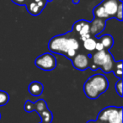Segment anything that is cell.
<instances>
[{
	"label": "cell",
	"instance_id": "52a82bcc",
	"mask_svg": "<svg viewBox=\"0 0 123 123\" xmlns=\"http://www.w3.org/2000/svg\"><path fill=\"white\" fill-rule=\"evenodd\" d=\"M106 26V20L99 18H94L91 22H89V34L92 37H97Z\"/></svg>",
	"mask_w": 123,
	"mask_h": 123
},
{
	"label": "cell",
	"instance_id": "4fadbf2b",
	"mask_svg": "<svg viewBox=\"0 0 123 123\" xmlns=\"http://www.w3.org/2000/svg\"><path fill=\"white\" fill-rule=\"evenodd\" d=\"M99 41L103 45L105 50H110L114 44V39L111 35H104L99 38Z\"/></svg>",
	"mask_w": 123,
	"mask_h": 123
},
{
	"label": "cell",
	"instance_id": "44dd1931",
	"mask_svg": "<svg viewBox=\"0 0 123 123\" xmlns=\"http://www.w3.org/2000/svg\"><path fill=\"white\" fill-rule=\"evenodd\" d=\"M86 34H89V22H88V21H86L85 24L84 25V26L81 28L79 32L78 33L79 36H81L83 35H86Z\"/></svg>",
	"mask_w": 123,
	"mask_h": 123
},
{
	"label": "cell",
	"instance_id": "ba28073f",
	"mask_svg": "<svg viewBox=\"0 0 123 123\" xmlns=\"http://www.w3.org/2000/svg\"><path fill=\"white\" fill-rule=\"evenodd\" d=\"M121 0H104L101 4L104 7L106 14L109 15L110 19L115 18L116 13L117 11L118 5Z\"/></svg>",
	"mask_w": 123,
	"mask_h": 123
},
{
	"label": "cell",
	"instance_id": "83f0119b",
	"mask_svg": "<svg viewBox=\"0 0 123 123\" xmlns=\"http://www.w3.org/2000/svg\"><path fill=\"white\" fill-rule=\"evenodd\" d=\"M73 3H74V4H78L79 3V0H73Z\"/></svg>",
	"mask_w": 123,
	"mask_h": 123
},
{
	"label": "cell",
	"instance_id": "9c48e42d",
	"mask_svg": "<svg viewBox=\"0 0 123 123\" xmlns=\"http://www.w3.org/2000/svg\"><path fill=\"white\" fill-rule=\"evenodd\" d=\"M122 107H116L113 106L109 116H108V123H122Z\"/></svg>",
	"mask_w": 123,
	"mask_h": 123
},
{
	"label": "cell",
	"instance_id": "7a4b0ae2",
	"mask_svg": "<svg viewBox=\"0 0 123 123\" xmlns=\"http://www.w3.org/2000/svg\"><path fill=\"white\" fill-rule=\"evenodd\" d=\"M109 87V81L105 75L96 74L89 77L84 84V92L86 97L96 99L106 92Z\"/></svg>",
	"mask_w": 123,
	"mask_h": 123
},
{
	"label": "cell",
	"instance_id": "2e32d148",
	"mask_svg": "<svg viewBox=\"0 0 123 123\" xmlns=\"http://www.w3.org/2000/svg\"><path fill=\"white\" fill-rule=\"evenodd\" d=\"M96 40L94 39V37H89L88 38L87 40H85V41H84L83 42H84V44H83V46H84V48L85 50H87V51H93L95 50V46H96Z\"/></svg>",
	"mask_w": 123,
	"mask_h": 123
},
{
	"label": "cell",
	"instance_id": "603a6c76",
	"mask_svg": "<svg viewBox=\"0 0 123 123\" xmlns=\"http://www.w3.org/2000/svg\"><path fill=\"white\" fill-rule=\"evenodd\" d=\"M25 111L28 113L33 112L35 111L34 102H32L31 100H26L25 104Z\"/></svg>",
	"mask_w": 123,
	"mask_h": 123
},
{
	"label": "cell",
	"instance_id": "d4e9b609",
	"mask_svg": "<svg viewBox=\"0 0 123 123\" xmlns=\"http://www.w3.org/2000/svg\"><path fill=\"white\" fill-rule=\"evenodd\" d=\"M95 50H96V51H102V50H105V48H104V46H103V45L101 44V43L99 42V41H96Z\"/></svg>",
	"mask_w": 123,
	"mask_h": 123
},
{
	"label": "cell",
	"instance_id": "4316f807",
	"mask_svg": "<svg viewBox=\"0 0 123 123\" xmlns=\"http://www.w3.org/2000/svg\"><path fill=\"white\" fill-rule=\"evenodd\" d=\"M87 123H97V121H94V120H90V121H87Z\"/></svg>",
	"mask_w": 123,
	"mask_h": 123
},
{
	"label": "cell",
	"instance_id": "9a60e30c",
	"mask_svg": "<svg viewBox=\"0 0 123 123\" xmlns=\"http://www.w3.org/2000/svg\"><path fill=\"white\" fill-rule=\"evenodd\" d=\"M112 108H113V106H108V107H105L103 110H101V111L99 113V115H98V117H97L98 121H102V122L107 121L108 116H109Z\"/></svg>",
	"mask_w": 123,
	"mask_h": 123
},
{
	"label": "cell",
	"instance_id": "d6986e66",
	"mask_svg": "<svg viewBox=\"0 0 123 123\" xmlns=\"http://www.w3.org/2000/svg\"><path fill=\"white\" fill-rule=\"evenodd\" d=\"M9 101V94L4 90H0V106H4Z\"/></svg>",
	"mask_w": 123,
	"mask_h": 123
},
{
	"label": "cell",
	"instance_id": "30bf717a",
	"mask_svg": "<svg viewBox=\"0 0 123 123\" xmlns=\"http://www.w3.org/2000/svg\"><path fill=\"white\" fill-rule=\"evenodd\" d=\"M28 91L33 96H40L44 91V86L38 81H33L28 86Z\"/></svg>",
	"mask_w": 123,
	"mask_h": 123
},
{
	"label": "cell",
	"instance_id": "6da1fadb",
	"mask_svg": "<svg viewBox=\"0 0 123 123\" xmlns=\"http://www.w3.org/2000/svg\"><path fill=\"white\" fill-rule=\"evenodd\" d=\"M48 48L53 53L62 54L68 59H72L79 48V41L72 32L58 35L50 40Z\"/></svg>",
	"mask_w": 123,
	"mask_h": 123
},
{
	"label": "cell",
	"instance_id": "ac0fdd59",
	"mask_svg": "<svg viewBox=\"0 0 123 123\" xmlns=\"http://www.w3.org/2000/svg\"><path fill=\"white\" fill-rule=\"evenodd\" d=\"M34 107H35L34 111H36L37 113H39L40 111L46 109L47 105H46V103L44 99H38L36 102L34 103Z\"/></svg>",
	"mask_w": 123,
	"mask_h": 123
},
{
	"label": "cell",
	"instance_id": "5bb4252c",
	"mask_svg": "<svg viewBox=\"0 0 123 123\" xmlns=\"http://www.w3.org/2000/svg\"><path fill=\"white\" fill-rule=\"evenodd\" d=\"M38 114H39V116H40V117H41V121H42V122L51 123L52 119H53V115H52V113H51V111H50L48 108H46V109L40 111Z\"/></svg>",
	"mask_w": 123,
	"mask_h": 123
},
{
	"label": "cell",
	"instance_id": "8992f818",
	"mask_svg": "<svg viewBox=\"0 0 123 123\" xmlns=\"http://www.w3.org/2000/svg\"><path fill=\"white\" fill-rule=\"evenodd\" d=\"M73 66L77 70L79 71H85L89 67V57L88 55L84 53H79L76 54L74 57L71 59Z\"/></svg>",
	"mask_w": 123,
	"mask_h": 123
},
{
	"label": "cell",
	"instance_id": "ffe728a7",
	"mask_svg": "<svg viewBox=\"0 0 123 123\" xmlns=\"http://www.w3.org/2000/svg\"><path fill=\"white\" fill-rule=\"evenodd\" d=\"M115 89L120 97H122L123 93H122V79H119V80L115 84Z\"/></svg>",
	"mask_w": 123,
	"mask_h": 123
},
{
	"label": "cell",
	"instance_id": "7402d4cb",
	"mask_svg": "<svg viewBox=\"0 0 123 123\" xmlns=\"http://www.w3.org/2000/svg\"><path fill=\"white\" fill-rule=\"evenodd\" d=\"M115 18L116 19H118L119 21H122V2H121V0L119 3V5H118V9L116 13Z\"/></svg>",
	"mask_w": 123,
	"mask_h": 123
},
{
	"label": "cell",
	"instance_id": "277c9868",
	"mask_svg": "<svg viewBox=\"0 0 123 123\" xmlns=\"http://www.w3.org/2000/svg\"><path fill=\"white\" fill-rule=\"evenodd\" d=\"M47 0H27L25 4L26 9L33 16H37L46 8Z\"/></svg>",
	"mask_w": 123,
	"mask_h": 123
},
{
	"label": "cell",
	"instance_id": "8fae6325",
	"mask_svg": "<svg viewBox=\"0 0 123 123\" xmlns=\"http://www.w3.org/2000/svg\"><path fill=\"white\" fill-rule=\"evenodd\" d=\"M115 62H116L114 61V58H113L112 54L109 51L105 62L104 65L100 68L101 71H103V72L105 73V74H108V73H110V72H112L113 68H114Z\"/></svg>",
	"mask_w": 123,
	"mask_h": 123
},
{
	"label": "cell",
	"instance_id": "f1b7e54d",
	"mask_svg": "<svg viewBox=\"0 0 123 123\" xmlns=\"http://www.w3.org/2000/svg\"><path fill=\"white\" fill-rule=\"evenodd\" d=\"M0 119H1V113H0Z\"/></svg>",
	"mask_w": 123,
	"mask_h": 123
},
{
	"label": "cell",
	"instance_id": "e0dca14e",
	"mask_svg": "<svg viewBox=\"0 0 123 123\" xmlns=\"http://www.w3.org/2000/svg\"><path fill=\"white\" fill-rule=\"evenodd\" d=\"M122 60L116 62L112 71L116 77H117L118 79H122Z\"/></svg>",
	"mask_w": 123,
	"mask_h": 123
},
{
	"label": "cell",
	"instance_id": "484cf974",
	"mask_svg": "<svg viewBox=\"0 0 123 123\" xmlns=\"http://www.w3.org/2000/svg\"><path fill=\"white\" fill-rule=\"evenodd\" d=\"M89 37H91V35L90 34H86V35H83V36H79V39H80L82 41H84L87 40L88 38H89Z\"/></svg>",
	"mask_w": 123,
	"mask_h": 123
},
{
	"label": "cell",
	"instance_id": "f546056e",
	"mask_svg": "<svg viewBox=\"0 0 123 123\" xmlns=\"http://www.w3.org/2000/svg\"><path fill=\"white\" fill-rule=\"evenodd\" d=\"M40 123H44V122H42V121H41V122H40Z\"/></svg>",
	"mask_w": 123,
	"mask_h": 123
},
{
	"label": "cell",
	"instance_id": "cb8c5ba5",
	"mask_svg": "<svg viewBox=\"0 0 123 123\" xmlns=\"http://www.w3.org/2000/svg\"><path fill=\"white\" fill-rule=\"evenodd\" d=\"M14 4H17V5H25L26 2H27V0H11Z\"/></svg>",
	"mask_w": 123,
	"mask_h": 123
},
{
	"label": "cell",
	"instance_id": "7c38bea8",
	"mask_svg": "<svg viewBox=\"0 0 123 123\" xmlns=\"http://www.w3.org/2000/svg\"><path fill=\"white\" fill-rule=\"evenodd\" d=\"M93 14H94V16L95 18H99V19H110L109 15L106 14L105 10L104 7L102 6V4H99V5L95 6L93 9Z\"/></svg>",
	"mask_w": 123,
	"mask_h": 123
},
{
	"label": "cell",
	"instance_id": "3957f363",
	"mask_svg": "<svg viewBox=\"0 0 123 123\" xmlns=\"http://www.w3.org/2000/svg\"><path fill=\"white\" fill-rule=\"evenodd\" d=\"M35 65L43 71H52L56 67V58L50 52H46L35 60Z\"/></svg>",
	"mask_w": 123,
	"mask_h": 123
},
{
	"label": "cell",
	"instance_id": "5b68a950",
	"mask_svg": "<svg viewBox=\"0 0 123 123\" xmlns=\"http://www.w3.org/2000/svg\"><path fill=\"white\" fill-rule=\"evenodd\" d=\"M109 51L108 50H102V51H96L92 56V62L89 63V67L92 71H95L98 68H100L105 62Z\"/></svg>",
	"mask_w": 123,
	"mask_h": 123
}]
</instances>
